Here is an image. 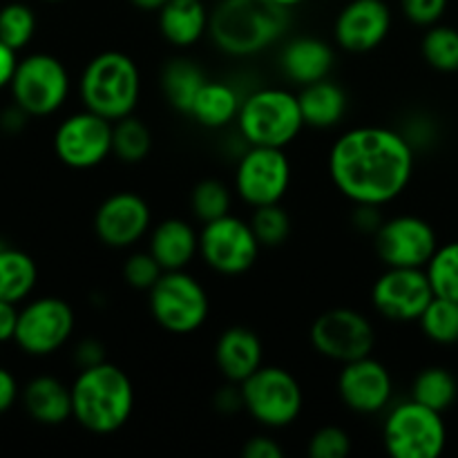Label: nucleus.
<instances>
[{
  "label": "nucleus",
  "instance_id": "f257e3e1",
  "mask_svg": "<svg viewBox=\"0 0 458 458\" xmlns=\"http://www.w3.org/2000/svg\"><path fill=\"white\" fill-rule=\"evenodd\" d=\"M416 148L403 132L360 125L340 134L329 150V177L353 204L385 206L407 191Z\"/></svg>",
  "mask_w": 458,
  "mask_h": 458
},
{
  "label": "nucleus",
  "instance_id": "f03ea898",
  "mask_svg": "<svg viewBox=\"0 0 458 458\" xmlns=\"http://www.w3.org/2000/svg\"><path fill=\"white\" fill-rule=\"evenodd\" d=\"M289 25L291 9L276 0H219L208 34L219 52L244 58L280 43Z\"/></svg>",
  "mask_w": 458,
  "mask_h": 458
},
{
  "label": "nucleus",
  "instance_id": "7ed1b4c3",
  "mask_svg": "<svg viewBox=\"0 0 458 458\" xmlns=\"http://www.w3.org/2000/svg\"><path fill=\"white\" fill-rule=\"evenodd\" d=\"M72 387V419L97 437L125 428L134 410V387L130 376L114 362L85 367Z\"/></svg>",
  "mask_w": 458,
  "mask_h": 458
},
{
  "label": "nucleus",
  "instance_id": "20e7f679",
  "mask_svg": "<svg viewBox=\"0 0 458 458\" xmlns=\"http://www.w3.org/2000/svg\"><path fill=\"white\" fill-rule=\"evenodd\" d=\"M83 107L106 116L112 123L134 114L141 98V72L134 58L119 49L97 54L85 65L79 81Z\"/></svg>",
  "mask_w": 458,
  "mask_h": 458
},
{
  "label": "nucleus",
  "instance_id": "39448f33",
  "mask_svg": "<svg viewBox=\"0 0 458 458\" xmlns=\"http://www.w3.org/2000/svg\"><path fill=\"white\" fill-rule=\"evenodd\" d=\"M304 128L298 94L282 88H262L244 97L237 130L249 146L286 148Z\"/></svg>",
  "mask_w": 458,
  "mask_h": 458
},
{
  "label": "nucleus",
  "instance_id": "423d86ee",
  "mask_svg": "<svg viewBox=\"0 0 458 458\" xmlns=\"http://www.w3.org/2000/svg\"><path fill=\"white\" fill-rule=\"evenodd\" d=\"M240 387L244 410L267 429L289 428L304 410L302 385L284 367L262 365Z\"/></svg>",
  "mask_w": 458,
  "mask_h": 458
},
{
  "label": "nucleus",
  "instance_id": "0eeeda50",
  "mask_svg": "<svg viewBox=\"0 0 458 458\" xmlns=\"http://www.w3.org/2000/svg\"><path fill=\"white\" fill-rule=\"evenodd\" d=\"M148 307L157 325L168 334H195L210 313V298L204 284L191 273L165 271L148 291Z\"/></svg>",
  "mask_w": 458,
  "mask_h": 458
},
{
  "label": "nucleus",
  "instance_id": "6e6552de",
  "mask_svg": "<svg viewBox=\"0 0 458 458\" xmlns=\"http://www.w3.org/2000/svg\"><path fill=\"white\" fill-rule=\"evenodd\" d=\"M385 450L394 458H438L447 445V428L441 411L414 398L392 407L383 425Z\"/></svg>",
  "mask_w": 458,
  "mask_h": 458
},
{
  "label": "nucleus",
  "instance_id": "1a4fd4ad",
  "mask_svg": "<svg viewBox=\"0 0 458 458\" xmlns=\"http://www.w3.org/2000/svg\"><path fill=\"white\" fill-rule=\"evenodd\" d=\"M12 98L30 116H49L65 106L70 97L67 67L52 54H30L13 72Z\"/></svg>",
  "mask_w": 458,
  "mask_h": 458
},
{
  "label": "nucleus",
  "instance_id": "9d476101",
  "mask_svg": "<svg viewBox=\"0 0 458 458\" xmlns=\"http://www.w3.org/2000/svg\"><path fill=\"white\" fill-rule=\"evenodd\" d=\"M309 340L322 358L347 365L374 353L376 327L356 309L334 307L313 320Z\"/></svg>",
  "mask_w": 458,
  "mask_h": 458
},
{
  "label": "nucleus",
  "instance_id": "9b49d317",
  "mask_svg": "<svg viewBox=\"0 0 458 458\" xmlns=\"http://www.w3.org/2000/svg\"><path fill=\"white\" fill-rule=\"evenodd\" d=\"M74 327L76 316L70 302L54 295H43L21 309L13 343L27 356H52L70 343Z\"/></svg>",
  "mask_w": 458,
  "mask_h": 458
},
{
  "label": "nucleus",
  "instance_id": "f8f14e48",
  "mask_svg": "<svg viewBox=\"0 0 458 458\" xmlns=\"http://www.w3.org/2000/svg\"><path fill=\"white\" fill-rule=\"evenodd\" d=\"M262 244L255 237L250 222L237 215H224L204 224L199 231V255L206 267L219 276L235 277L250 271L258 262Z\"/></svg>",
  "mask_w": 458,
  "mask_h": 458
},
{
  "label": "nucleus",
  "instance_id": "ddd939ff",
  "mask_svg": "<svg viewBox=\"0 0 458 458\" xmlns=\"http://www.w3.org/2000/svg\"><path fill=\"white\" fill-rule=\"evenodd\" d=\"M291 186V161L284 148L250 146L235 168V191L250 208L280 204Z\"/></svg>",
  "mask_w": 458,
  "mask_h": 458
},
{
  "label": "nucleus",
  "instance_id": "4468645a",
  "mask_svg": "<svg viewBox=\"0 0 458 458\" xmlns=\"http://www.w3.org/2000/svg\"><path fill=\"white\" fill-rule=\"evenodd\" d=\"M112 125L110 119L97 112L70 114L54 132V152L67 168H97L112 155Z\"/></svg>",
  "mask_w": 458,
  "mask_h": 458
},
{
  "label": "nucleus",
  "instance_id": "2eb2a0df",
  "mask_svg": "<svg viewBox=\"0 0 458 458\" xmlns=\"http://www.w3.org/2000/svg\"><path fill=\"white\" fill-rule=\"evenodd\" d=\"M376 255L385 267L425 268L438 249L432 224L416 215H396L385 219L374 233Z\"/></svg>",
  "mask_w": 458,
  "mask_h": 458
},
{
  "label": "nucleus",
  "instance_id": "dca6fc26",
  "mask_svg": "<svg viewBox=\"0 0 458 458\" xmlns=\"http://www.w3.org/2000/svg\"><path fill=\"white\" fill-rule=\"evenodd\" d=\"M434 300L425 268L387 267L371 286V304L392 322H419Z\"/></svg>",
  "mask_w": 458,
  "mask_h": 458
},
{
  "label": "nucleus",
  "instance_id": "f3484780",
  "mask_svg": "<svg viewBox=\"0 0 458 458\" xmlns=\"http://www.w3.org/2000/svg\"><path fill=\"white\" fill-rule=\"evenodd\" d=\"M152 213L141 195L130 191L106 197L94 213V233L110 249H130L148 235Z\"/></svg>",
  "mask_w": 458,
  "mask_h": 458
},
{
  "label": "nucleus",
  "instance_id": "a211bd4d",
  "mask_svg": "<svg viewBox=\"0 0 458 458\" xmlns=\"http://www.w3.org/2000/svg\"><path fill=\"white\" fill-rule=\"evenodd\" d=\"M338 396L356 414H380L394 396V378L387 367L374 356L343 365L338 374Z\"/></svg>",
  "mask_w": 458,
  "mask_h": 458
},
{
  "label": "nucleus",
  "instance_id": "6ab92c4d",
  "mask_svg": "<svg viewBox=\"0 0 458 458\" xmlns=\"http://www.w3.org/2000/svg\"><path fill=\"white\" fill-rule=\"evenodd\" d=\"M394 16L385 0H352L334 25L335 43L349 54H369L387 40Z\"/></svg>",
  "mask_w": 458,
  "mask_h": 458
},
{
  "label": "nucleus",
  "instance_id": "aec40b11",
  "mask_svg": "<svg viewBox=\"0 0 458 458\" xmlns=\"http://www.w3.org/2000/svg\"><path fill=\"white\" fill-rule=\"evenodd\" d=\"M215 365L228 383H244L264 365L262 340L249 327H228L215 344Z\"/></svg>",
  "mask_w": 458,
  "mask_h": 458
},
{
  "label": "nucleus",
  "instance_id": "412c9836",
  "mask_svg": "<svg viewBox=\"0 0 458 458\" xmlns=\"http://www.w3.org/2000/svg\"><path fill=\"white\" fill-rule=\"evenodd\" d=\"M335 52L327 40L316 36H298L282 47L280 67L284 76L300 88L316 81L329 79L334 70Z\"/></svg>",
  "mask_w": 458,
  "mask_h": 458
},
{
  "label": "nucleus",
  "instance_id": "4be33fe9",
  "mask_svg": "<svg viewBox=\"0 0 458 458\" xmlns=\"http://www.w3.org/2000/svg\"><path fill=\"white\" fill-rule=\"evenodd\" d=\"M148 250L164 271H183L199 255V233L186 219H164L152 228Z\"/></svg>",
  "mask_w": 458,
  "mask_h": 458
},
{
  "label": "nucleus",
  "instance_id": "5701e85b",
  "mask_svg": "<svg viewBox=\"0 0 458 458\" xmlns=\"http://www.w3.org/2000/svg\"><path fill=\"white\" fill-rule=\"evenodd\" d=\"M22 407L31 420L56 428L72 419V387L56 376H36L22 389Z\"/></svg>",
  "mask_w": 458,
  "mask_h": 458
},
{
  "label": "nucleus",
  "instance_id": "b1692460",
  "mask_svg": "<svg viewBox=\"0 0 458 458\" xmlns=\"http://www.w3.org/2000/svg\"><path fill=\"white\" fill-rule=\"evenodd\" d=\"M157 13L161 36L174 47H191L208 34L210 13L204 0H168Z\"/></svg>",
  "mask_w": 458,
  "mask_h": 458
},
{
  "label": "nucleus",
  "instance_id": "393cba45",
  "mask_svg": "<svg viewBox=\"0 0 458 458\" xmlns=\"http://www.w3.org/2000/svg\"><path fill=\"white\" fill-rule=\"evenodd\" d=\"M298 101L304 125L309 128H334L344 119V112H347V94L331 79L302 85V89L298 92Z\"/></svg>",
  "mask_w": 458,
  "mask_h": 458
},
{
  "label": "nucleus",
  "instance_id": "a878e982",
  "mask_svg": "<svg viewBox=\"0 0 458 458\" xmlns=\"http://www.w3.org/2000/svg\"><path fill=\"white\" fill-rule=\"evenodd\" d=\"M242 101L244 98L237 94V89L231 83H224V81H206L204 88L197 94L188 116H192L204 128H226L233 121H237Z\"/></svg>",
  "mask_w": 458,
  "mask_h": 458
},
{
  "label": "nucleus",
  "instance_id": "bb28decb",
  "mask_svg": "<svg viewBox=\"0 0 458 458\" xmlns=\"http://www.w3.org/2000/svg\"><path fill=\"white\" fill-rule=\"evenodd\" d=\"M206 74L201 67L191 58H170L161 72V89L173 110L182 112V114H191L192 103H195L197 94L204 88Z\"/></svg>",
  "mask_w": 458,
  "mask_h": 458
},
{
  "label": "nucleus",
  "instance_id": "cd10ccee",
  "mask_svg": "<svg viewBox=\"0 0 458 458\" xmlns=\"http://www.w3.org/2000/svg\"><path fill=\"white\" fill-rule=\"evenodd\" d=\"M38 282V267L25 250L0 242V300L22 302L31 295Z\"/></svg>",
  "mask_w": 458,
  "mask_h": 458
},
{
  "label": "nucleus",
  "instance_id": "c85d7f7f",
  "mask_svg": "<svg viewBox=\"0 0 458 458\" xmlns=\"http://www.w3.org/2000/svg\"><path fill=\"white\" fill-rule=\"evenodd\" d=\"M411 398L420 405L445 414L458 398V383L445 367H425L411 383Z\"/></svg>",
  "mask_w": 458,
  "mask_h": 458
},
{
  "label": "nucleus",
  "instance_id": "c756f323",
  "mask_svg": "<svg viewBox=\"0 0 458 458\" xmlns=\"http://www.w3.org/2000/svg\"><path fill=\"white\" fill-rule=\"evenodd\" d=\"M152 150V132L134 114L123 116L112 125V155L123 164H139Z\"/></svg>",
  "mask_w": 458,
  "mask_h": 458
},
{
  "label": "nucleus",
  "instance_id": "7c9ffc66",
  "mask_svg": "<svg viewBox=\"0 0 458 458\" xmlns=\"http://www.w3.org/2000/svg\"><path fill=\"white\" fill-rule=\"evenodd\" d=\"M420 54L432 70L443 74L458 72V30L450 25L428 27L423 40H420Z\"/></svg>",
  "mask_w": 458,
  "mask_h": 458
},
{
  "label": "nucleus",
  "instance_id": "2f4dec72",
  "mask_svg": "<svg viewBox=\"0 0 458 458\" xmlns=\"http://www.w3.org/2000/svg\"><path fill=\"white\" fill-rule=\"evenodd\" d=\"M420 331L425 338L437 344H456L458 343V300L438 298L429 302L425 313L419 320Z\"/></svg>",
  "mask_w": 458,
  "mask_h": 458
},
{
  "label": "nucleus",
  "instance_id": "473e14b6",
  "mask_svg": "<svg viewBox=\"0 0 458 458\" xmlns=\"http://www.w3.org/2000/svg\"><path fill=\"white\" fill-rule=\"evenodd\" d=\"M233 195L228 186L219 179H201L191 192V208L201 224L231 215Z\"/></svg>",
  "mask_w": 458,
  "mask_h": 458
},
{
  "label": "nucleus",
  "instance_id": "72a5a7b5",
  "mask_svg": "<svg viewBox=\"0 0 458 458\" xmlns=\"http://www.w3.org/2000/svg\"><path fill=\"white\" fill-rule=\"evenodd\" d=\"M434 295L458 300V242L438 246L425 267Z\"/></svg>",
  "mask_w": 458,
  "mask_h": 458
},
{
  "label": "nucleus",
  "instance_id": "f704fd0d",
  "mask_svg": "<svg viewBox=\"0 0 458 458\" xmlns=\"http://www.w3.org/2000/svg\"><path fill=\"white\" fill-rule=\"evenodd\" d=\"M36 34V13L25 3H9L0 9V40L21 52Z\"/></svg>",
  "mask_w": 458,
  "mask_h": 458
},
{
  "label": "nucleus",
  "instance_id": "c9c22d12",
  "mask_svg": "<svg viewBox=\"0 0 458 458\" xmlns=\"http://www.w3.org/2000/svg\"><path fill=\"white\" fill-rule=\"evenodd\" d=\"M250 226H253L259 244L267 246V249H277L291 235V215L286 213L282 204L259 206V208H253Z\"/></svg>",
  "mask_w": 458,
  "mask_h": 458
},
{
  "label": "nucleus",
  "instance_id": "e433bc0d",
  "mask_svg": "<svg viewBox=\"0 0 458 458\" xmlns=\"http://www.w3.org/2000/svg\"><path fill=\"white\" fill-rule=\"evenodd\" d=\"M164 267L157 262L155 255L150 250H139L132 253L123 262V280L125 284L132 286L137 291H150L152 286L159 282V277L164 276Z\"/></svg>",
  "mask_w": 458,
  "mask_h": 458
},
{
  "label": "nucleus",
  "instance_id": "4c0bfd02",
  "mask_svg": "<svg viewBox=\"0 0 458 458\" xmlns=\"http://www.w3.org/2000/svg\"><path fill=\"white\" fill-rule=\"evenodd\" d=\"M352 454V437L343 428L327 425L313 432L309 438V456L311 458H347Z\"/></svg>",
  "mask_w": 458,
  "mask_h": 458
},
{
  "label": "nucleus",
  "instance_id": "58836bf2",
  "mask_svg": "<svg viewBox=\"0 0 458 458\" xmlns=\"http://www.w3.org/2000/svg\"><path fill=\"white\" fill-rule=\"evenodd\" d=\"M450 0H401V9L410 22L419 27H432L445 13Z\"/></svg>",
  "mask_w": 458,
  "mask_h": 458
},
{
  "label": "nucleus",
  "instance_id": "ea45409f",
  "mask_svg": "<svg viewBox=\"0 0 458 458\" xmlns=\"http://www.w3.org/2000/svg\"><path fill=\"white\" fill-rule=\"evenodd\" d=\"M242 456L244 458H282L284 450H282L280 443L276 438L267 437V434H259V437L249 438L242 447Z\"/></svg>",
  "mask_w": 458,
  "mask_h": 458
},
{
  "label": "nucleus",
  "instance_id": "a19ab883",
  "mask_svg": "<svg viewBox=\"0 0 458 458\" xmlns=\"http://www.w3.org/2000/svg\"><path fill=\"white\" fill-rule=\"evenodd\" d=\"M74 360H76V365H79V369L101 365V362L107 360L106 347H103V344L94 338L81 340L74 349Z\"/></svg>",
  "mask_w": 458,
  "mask_h": 458
},
{
  "label": "nucleus",
  "instance_id": "79ce46f5",
  "mask_svg": "<svg viewBox=\"0 0 458 458\" xmlns=\"http://www.w3.org/2000/svg\"><path fill=\"white\" fill-rule=\"evenodd\" d=\"M215 410L222 411V414H237V411L244 410V396H242V387L237 383H228L215 394L213 398Z\"/></svg>",
  "mask_w": 458,
  "mask_h": 458
},
{
  "label": "nucleus",
  "instance_id": "37998d69",
  "mask_svg": "<svg viewBox=\"0 0 458 458\" xmlns=\"http://www.w3.org/2000/svg\"><path fill=\"white\" fill-rule=\"evenodd\" d=\"M383 215H380L378 206H367V204H356V213H353V224H356L358 231L369 233L374 235L376 231L383 224Z\"/></svg>",
  "mask_w": 458,
  "mask_h": 458
},
{
  "label": "nucleus",
  "instance_id": "c03bdc74",
  "mask_svg": "<svg viewBox=\"0 0 458 458\" xmlns=\"http://www.w3.org/2000/svg\"><path fill=\"white\" fill-rule=\"evenodd\" d=\"M18 396H21V389H18L16 376L4 369V367H0V414L12 410L16 405Z\"/></svg>",
  "mask_w": 458,
  "mask_h": 458
},
{
  "label": "nucleus",
  "instance_id": "a18cd8bd",
  "mask_svg": "<svg viewBox=\"0 0 458 458\" xmlns=\"http://www.w3.org/2000/svg\"><path fill=\"white\" fill-rule=\"evenodd\" d=\"M18 313H21L18 304L0 300V344L12 343L13 335H16Z\"/></svg>",
  "mask_w": 458,
  "mask_h": 458
},
{
  "label": "nucleus",
  "instance_id": "49530a36",
  "mask_svg": "<svg viewBox=\"0 0 458 458\" xmlns=\"http://www.w3.org/2000/svg\"><path fill=\"white\" fill-rule=\"evenodd\" d=\"M18 61H21V58H18L16 49H12L9 45H4L3 40H0V89H4L12 85L13 72H16Z\"/></svg>",
  "mask_w": 458,
  "mask_h": 458
},
{
  "label": "nucleus",
  "instance_id": "de8ad7c7",
  "mask_svg": "<svg viewBox=\"0 0 458 458\" xmlns=\"http://www.w3.org/2000/svg\"><path fill=\"white\" fill-rule=\"evenodd\" d=\"M130 3H132V7L141 9V12H159L168 0H130Z\"/></svg>",
  "mask_w": 458,
  "mask_h": 458
},
{
  "label": "nucleus",
  "instance_id": "09e8293b",
  "mask_svg": "<svg viewBox=\"0 0 458 458\" xmlns=\"http://www.w3.org/2000/svg\"><path fill=\"white\" fill-rule=\"evenodd\" d=\"M276 3L282 4V7H286V9H293V7H298V4L307 3V0H276Z\"/></svg>",
  "mask_w": 458,
  "mask_h": 458
},
{
  "label": "nucleus",
  "instance_id": "8fccbe9b",
  "mask_svg": "<svg viewBox=\"0 0 458 458\" xmlns=\"http://www.w3.org/2000/svg\"><path fill=\"white\" fill-rule=\"evenodd\" d=\"M47 3H63V0H47Z\"/></svg>",
  "mask_w": 458,
  "mask_h": 458
}]
</instances>
